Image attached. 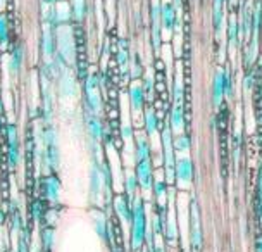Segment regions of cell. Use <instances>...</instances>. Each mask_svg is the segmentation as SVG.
I'll return each mask as SVG.
<instances>
[{"label": "cell", "mask_w": 262, "mask_h": 252, "mask_svg": "<svg viewBox=\"0 0 262 252\" xmlns=\"http://www.w3.org/2000/svg\"><path fill=\"white\" fill-rule=\"evenodd\" d=\"M55 41H57V55L68 66H76L78 60V44L74 25L64 23L55 28Z\"/></svg>", "instance_id": "1"}, {"label": "cell", "mask_w": 262, "mask_h": 252, "mask_svg": "<svg viewBox=\"0 0 262 252\" xmlns=\"http://www.w3.org/2000/svg\"><path fill=\"white\" fill-rule=\"evenodd\" d=\"M131 209H133V218H131V249L138 250L142 249L143 240L147 239V214H145V204L142 197H135L131 202Z\"/></svg>", "instance_id": "2"}, {"label": "cell", "mask_w": 262, "mask_h": 252, "mask_svg": "<svg viewBox=\"0 0 262 252\" xmlns=\"http://www.w3.org/2000/svg\"><path fill=\"white\" fill-rule=\"evenodd\" d=\"M4 138L7 147V166L11 171H16V167L21 162V147H19V132L16 123L9 121L4 126Z\"/></svg>", "instance_id": "3"}, {"label": "cell", "mask_w": 262, "mask_h": 252, "mask_svg": "<svg viewBox=\"0 0 262 252\" xmlns=\"http://www.w3.org/2000/svg\"><path fill=\"white\" fill-rule=\"evenodd\" d=\"M40 52L43 62L50 64L57 55V41H55V28L49 23L41 26V38H40Z\"/></svg>", "instance_id": "4"}, {"label": "cell", "mask_w": 262, "mask_h": 252, "mask_svg": "<svg viewBox=\"0 0 262 252\" xmlns=\"http://www.w3.org/2000/svg\"><path fill=\"white\" fill-rule=\"evenodd\" d=\"M162 145H164V161H166V178L167 181L174 180L176 175V159H174V151H172V130L171 123H167L162 130Z\"/></svg>", "instance_id": "5"}, {"label": "cell", "mask_w": 262, "mask_h": 252, "mask_svg": "<svg viewBox=\"0 0 262 252\" xmlns=\"http://www.w3.org/2000/svg\"><path fill=\"white\" fill-rule=\"evenodd\" d=\"M25 57H26V49L21 41L14 44L11 49H9V55H4V68L7 69L12 76H19L23 64H25Z\"/></svg>", "instance_id": "6"}, {"label": "cell", "mask_w": 262, "mask_h": 252, "mask_svg": "<svg viewBox=\"0 0 262 252\" xmlns=\"http://www.w3.org/2000/svg\"><path fill=\"white\" fill-rule=\"evenodd\" d=\"M105 188V176H104V170H102V164L98 162V159L92 161L90 166V195L93 200H97V197L104 192Z\"/></svg>", "instance_id": "7"}, {"label": "cell", "mask_w": 262, "mask_h": 252, "mask_svg": "<svg viewBox=\"0 0 262 252\" xmlns=\"http://www.w3.org/2000/svg\"><path fill=\"white\" fill-rule=\"evenodd\" d=\"M41 192H43V199L49 202H57L60 194V181L55 173H45L41 178Z\"/></svg>", "instance_id": "8"}, {"label": "cell", "mask_w": 262, "mask_h": 252, "mask_svg": "<svg viewBox=\"0 0 262 252\" xmlns=\"http://www.w3.org/2000/svg\"><path fill=\"white\" fill-rule=\"evenodd\" d=\"M161 14H162V6L157 0H154L150 7V16H152V45L156 50H159V47H161V23H162Z\"/></svg>", "instance_id": "9"}, {"label": "cell", "mask_w": 262, "mask_h": 252, "mask_svg": "<svg viewBox=\"0 0 262 252\" xmlns=\"http://www.w3.org/2000/svg\"><path fill=\"white\" fill-rule=\"evenodd\" d=\"M85 123H86V130L90 133V137L98 142V140H104V133H105V126L102 123L100 116L95 113H85Z\"/></svg>", "instance_id": "10"}, {"label": "cell", "mask_w": 262, "mask_h": 252, "mask_svg": "<svg viewBox=\"0 0 262 252\" xmlns=\"http://www.w3.org/2000/svg\"><path fill=\"white\" fill-rule=\"evenodd\" d=\"M137 176H138V183L142 188H150L154 185V176H152V161L150 157L142 161H137Z\"/></svg>", "instance_id": "11"}, {"label": "cell", "mask_w": 262, "mask_h": 252, "mask_svg": "<svg viewBox=\"0 0 262 252\" xmlns=\"http://www.w3.org/2000/svg\"><path fill=\"white\" fill-rule=\"evenodd\" d=\"M191 244L195 250L202 249V230H200V218L196 200L191 199Z\"/></svg>", "instance_id": "12"}, {"label": "cell", "mask_w": 262, "mask_h": 252, "mask_svg": "<svg viewBox=\"0 0 262 252\" xmlns=\"http://www.w3.org/2000/svg\"><path fill=\"white\" fill-rule=\"evenodd\" d=\"M11 49V19L6 11H0V50L7 52Z\"/></svg>", "instance_id": "13"}, {"label": "cell", "mask_w": 262, "mask_h": 252, "mask_svg": "<svg viewBox=\"0 0 262 252\" xmlns=\"http://www.w3.org/2000/svg\"><path fill=\"white\" fill-rule=\"evenodd\" d=\"M114 207L118 216L123 219L126 225H131V218H133V209H131V200L126 195L119 194L114 197Z\"/></svg>", "instance_id": "14"}, {"label": "cell", "mask_w": 262, "mask_h": 252, "mask_svg": "<svg viewBox=\"0 0 262 252\" xmlns=\"http://www.w3.org/2000/svg\"><path fill=\"white\" fill-rule=\"evenodd\" d=\"M93 223H95V232L100 239L107 240L112 245V235H111V226L107 223L105 214L102 211H93Z\"/></svg>", "instance_id": "15"}, {"label": "cell", "mask_w": 262, "mask_h": 252, "mask_svg": "<svg viewBox=\"0 0 262 252\" xmlns=\"http://www.w3.org/2000/svg\"><path fill=\"white\" fill-rule=\"evenodd\" d=\"M161 17H162V25L164 28H166L167 31H172L174 28L178 26V17H176V7H174V4L172 2H164L162 4V14H161Z\"/></svg>", "instance_id": "16"}, {"label": "cell", "mask_w": 262, "mask_h": 252, "mask_svg": "<svg viewBox=\"0 0 262 252\" xmlns=\"http://www.w3.org/2000/svg\"><path fill=\"white\" fill-rule=\"evenodd\" d=\"M128 95H129L133 111L135 113H140V111L143 109V104H145V88L142 85H138V83H131Z\"/></svg>", "instance_id": "17"}, {"label": "cell", "mask_w": 262, "mask_h": 252, "mask_svg": "<svg viewBox=\"0 0 262 252\" xmlns=\"http://www.w3.org/2000/svg\"><path fill=\"white\" fill-rule=\"evenodd\" d=\"M191 175H193V164L190 157H180L176 162V176L181 183H190Z\"/></svg>", "instance_id": "18"}, {"label": "cell", "mask_w": 262, "mask_h": 252, "mask_svg": "<svg viewBox=\"0 0 262 252\" xmlns=\"http://www.w3.org/2000/svg\"><path fill=\"white\" fill-rule=\"evenodd\" d=\"M74 25H81L88 16V0H69Z\"/></svg>", "instance_id": "19"}, {"label": "cell", "mask_w": 262, "mask_h": 252, "mask_svg": "<svg viewBox=\"0 0 262 252\" xmlns=\"http://www.w3.org/2000/svg\"><path fill=\"white\" fill-rule=\"evenodd\" d=\"M150 142L147 140L143 132H138L137 133V143H135V157H137V161H142V159H147V157H150Z\"/></svg>", "instance_id": "20"}, {"label": "cell", "mask_w": 262, "mask_h": 252, "mask_svg": "<svg viewBox=\"0 0 262 252\" xmlns=\"http://www.w3.org/2000/svg\"><path fill=\"white\" fill-rule=\"evenodd\" d=\"M224 95V69H217L214 74V83H212V99L214 104H221Z\"/></svg>", "instance_id": "21"}, {"label": "cell", "mask_w": 262, "mask_h": 252, "mask_svg": "<svg viewBox=\"0 0 262 252\" xmlns=\"http://www.w3.org/2000/svg\"><path fill=\"white\" fill-rule=\"evenodd\" d=\"M138 176L137 173H131L128 171L124 176V188H126V197H128L131 202L135 200V197H137V190H138Z\"/></svg>", "instance_id": "22"}, {"label": "cell", "mask_w": 262, "mask_h": 252, "mask_svg": "<svg viewBox=\"0 0 262 252\" xmlns=\"http://www.w3.org/2000/svg\"><path fill=\"white\" fill-rule=\"evenodd\" d=\"M143 119H145V130H147V133L152 135L156 133V130H157V126H159V118L156 116V113H154V107H145V111H143Z\"/></svg>", "instance_id": "23"}, {"label": "cell", "mask_w": 262, "mask_h": 252, "mask_svg": "<svg viewBox=\"0 0 262 252\" xmlns=\"http://www.w3.org/2000/svg\"><path fill=\"white\" fill-rule=\"evenodd\" d=\"M169 123H171V128L181 130V126H183V123H185L183 107H181V104H174V106H172L171 116H169Z\"/></svg>", "instance_id": "24"}, {"label": "cell", "mask_w": 262, "mask_h": 252, "mask_svg": "<svg viewBox=\"0 0 262 252\" xmlns=\"http://www.w3.org/2000/svg\"><path fill=\"white\" fill-rule=\"evenodd\" d=\"M129 62V52H128V40L121 38L119 45H118V64L121 66V69H126Z\"/></svg>", "instance_id": "25"}, {"label": "cell", "mask_w": 262, "mask_h": 252, "mask_svg": "<svg viewBox=\"0 0 262 252\" xmlns=\"http://www.w3.org/2000/svg\"><path fill=\"white\" fill-rule=\"evenodd\" d=\"M41 244H43V250L45 252H50L54 247V230L49 226H45L41 230Z\"/></svg>", "instance_id": "26"}, {"label": "cell", "mask_w": 262, "mask_h": 252, "mask_svg": "<svg viewBox=\"0 0 262 252\" xmlns=\"http://www.w3.org/2000/svg\"><path fill=\"white\" fill-rule=\"evenodd\" d=\"M31 218H33V221H36L38 223L41 218H43V207H41V200L40 199H35V200H31Z\"/></svg>", "instance_id": "27"}, {"label": "cell", "mask_w": 262, "mask_h": 252, "mask_svg": "<svg viewBox=\"0 0 262 252\" xmlns=\"http://www.w3.org/2000/svg\"><path fill=\"white\" fill-rule=\"evenodd\" d=\"M228 40H229V45L235 47L236 45V40H238V25H236V19L231 17L229 19V26H228Z\"/></svg>", "instance_id": "28"}, {"label": "cell", "mask_w": 262, "mask_h": 252, "mask_svg": "<svg viewBox=\"0 0 262 252\" xmlns=\"http://www.w3.org/2000/svg\"><path fill=\"white\" fill-rule=\"evenodd\" d=\"M17 252H30V249H28V232H26V228H23L21 233L17 235Z\"/></svg>", "instance_id": "29"}, {"label": "cell", "mask_w": 262, "mask_h": 252, "mask_svg": "<svg viewBox=\"0 0 262 252\" xmlns=\"http://www.w3.org/2000/svg\"><path fill=\"white\" fill-rule=\"evenodd\" d=\"M166 183H164L162 180H154V185H152V188H154V194H156V197L157 199H161L164 200V197H166Z\"/></svg>", "instance_id": "30"}, {"label": "cell", "mask_w": 262, "mask_h": 252, "mask_svg": "<svg viewBox=\"0 0 262 252\" xmlns=\"http://www.w3.org/2000/svg\"><path fill=\"white\" fill-rule=\"evenodd\" d=\"M224 95L231 97L233 95V80H231V71L226 68L224 69Z\"/></svg>", "instance_id": "31"}, {"label": "cell", "mask_w": 262, "mask_h": 252, "mask_svg": "<svg viewBox=\"0 0 262 252\" xmlns=\"http://www.w3.org/2000/svg\"><path fill=\"white\" fill-rule=\"evenodd\" d=\"M174 143H176V147L180 149V151H186V149L190 147V137L186 133H180L174 138Z\"/></svg>", "instance_id": "32"}, {"label": "cell", "mask_w": 262, "mask_h": 252, "mask_svg": "<svg viewBox=\"0 0 262 252\" xmlns=\"http://www.w3.org/2000/svg\"><path fill=\"white\" fill-rule=\"evenodd\" d=\"M131 76L133 78H137L142 74V62H140V59H138V55H135V60H131Z\"/></svg>", "instance_id": "33"}, {"label": "cell", "mask_w": 262, "mask_h": 252, "mask_svg": "<svg viewBox=\"0 0 262 252\" xmlns=\"http://www.w3.org/2000/svg\"><path fill=\"white\" fill-rule=\"evenodd\" d=\"M121 133H123V138L126 140V142H129V140L133 138V126H131L129 123H124L123 126H121Z\"/></svg>", "instance_id": "34"}, {"label": "cell", "mask_w": 262, "mask_h": 252, "mask_svg": "<svg viewBox=\"0 0 262 252\" xmlns=\"http://www.w3.org/2000/svg\"><path fill=\"white\" fill-rule=\"evenodd\" d=\"M55 2H57V0H40V9H41V17L45 16L47 12L50 11V9H52L54 6H55Z\"/></svg>", "instance_id": "35"}, {"label": "cell", "mask_w": 262, "mask_h": 252, "mask_svg": "<svg viewBox=\"0 0 262 252\" xmlns=\"http://www.w3.org/2000/svg\"><path fill=\"white\" fill-rule=\"evenodd\" d=\"M143 88H145V92H152V88H154V78H152L150 73L145 74V78H143Z\"/></svg>", "instance_id": "36"}, {"label": "cell", "mask_w": 262, "mask_h": 252, "mask_svg": "<svg viewBox=\"0 0 262 252\" xmlns=\"http://www.w3.org/2000/svg\"><path fill=\"white\" fill-rule=\"evenodd\" d=\"M214 12H223V0H214Z\"/></svg>", "instance_id": "37"}, {"label": "cell", "mask_w": 262, "mask_h": 252, "mask_svg": "<svg viewBox=\"0 0 262 252\" xmlns=\"http://www.w3.org/2000/svg\"><path fill=\"white\" fill-rule=\"evenodd\" d=\"M4 114V102H2V97H0V116Z\"/></svg>", "instance_id": "38"}, {"label": "cell", "mask_w": 262, "mask_h": 252, "mask_svg": "<svg viewBox=\"0 0 262 252\" xmlns=\"http://www.w3.org/2000/svg\"><path fill=\"white\" fill-rule=\"evenodd\" d=\"M257 250H259V252H262V239H260L259 242H257Z\"/></svg>", "instance_id": "39"}, {"label": "cell", "mask_w": 262, "mask_h": 252, "mask_svg": "<svg viewBox=\"0 0 262 252\" xmlns=\"http://www.w3.org/2000/svg\"><path fill=\"white\" fill-rule=\"evenodd\" d=\"M4 214H6V213L0 211V225H2V223H4Z\"/></svg>", "instance_id": "40"}, {"label": "cell", "mask_w": 262, "mask_h": 252, "mask_svg": "<svg viewBox=\"0 0 262 252\" xmlns=\"http://www.w3.org/2000/svg\"><path fill=\"white\" fill-rule=\"evenodd\" d=\"M4 4H6V0H0V11H4V9H2Z\"/></svg>", "instance_id": "41"}, {"label": "cell", "mask_w": 262, "mask_h": 252, "mask_svg": "<svg viewBox=\"0 0 262 252\" xmlns=\"http://www.w3.org/2000/svg\"><path fill=\"white\" fill-rule=\"evenodd\" d=\"M2 252H11V249H9V247L6 245V247H4V249H2Z\"/></svg>", "instance_id": "42"}, {"label": "cell", "mask_w": 262, "mask_h": 252, "mask_svg": "<svg viewBox=\"0 0 262 252\" xmlns=\"http://www.w3.org/2000/svg\"><path fill=\"white\" fill-rule=\"evenodd\" d=\"M4 130V126H2V116H0V132Z\"/></svg>", "instance_id": "43"}, {"label": "cell", "mask_w": 262, "mask_h": 252, "mask_svg": "<svg viewBox=\"0 0 262 252\" xmlns=\"http://www.w3.org/2000/svg\"><path fill=\"white\" fill-rule=\"evenodd\" d=\"M142 252H152L150 249H142Z\"/></svg>", "instance_id": "44"}]
</instances>
